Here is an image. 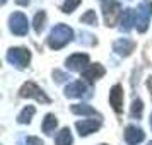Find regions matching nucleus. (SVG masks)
<instances>
[{"mask_svg": "<svg viewBox=\"0 0 152 145\" xmlns=\"http://www.w3.org/2000/svg\"><path fill=\"white\" fill-rule=\"evenodd\" d=\"M72 113H75V114H86V116H89V114H97L96 109L89 106V104H74L72 106Z\"/></svg>", "mask_w": 152, "mask_h": 145, "instance_id": "18", "label": "nucleus"}, {"mask_svg": "<svg viewBox=\"0 0 152 145\" xmlns=\"http://www.w3.org/2000/svg\"><path fill=\"white\" fill-rule=\"evenodd\" d=\"M9 28L10 31L17 36H26L29 31V22L28 17L22 14V12H14V14L9 17Z\"/></svg>", "mask_w": 152, "mask_h": 145, "instance_id": "5", "label": "nucleus"}, {"mask_svg": "<svg viewBox=\"0 0 152 145\" xmlns=\"http://www.w3.org/2000/svg\"><path fill=\"white\" fill-rule=\"evenodd\" d=\"M145 133L142 128H138L135 125H128L125 128V142L128 145H138L140 142H144Z\"/></svg>", "mask_w": 152, "mask_h": 145, "instance_id": "8", "label": "nucleus"}, {"mask_svg": "<svg viewBox=\"0 0 152 145\" xmlns=\"http://www.w3.org/2000/svg\"><path fill=\"white\" fill-rule=\"evenodd\" d=\"M147 145H152V142H151V144H147Z\"/></svg>", "mask_w": 152, "mask_h": 145, "instance_id": "29", "label": "nucleus"}, {"mask_svg": "<svg viewBox=\"0 0 152 145\" xmlns=\"http://www.w3.org/2000/svg\"><path fill=\"white\" fill-rule=\"evenodd\" d=\"M99 126H101L99 119H82V121H77V125H75V128L80 137H87L91 133H94Z\"/></svg>", "mask_w": 152, "mask_h": 145, "instance_id": "12", "label": "nucleus"}, {"mask_svg": "<svg viewBox=\"0 0 152 145\" xmlns=\"http://www.w3.org/2000/svg\"><path fill=\"white\" fill-rule=\"evenodd\" d=\"M21 96L22 97H34L36 101L39 103H45L48 104L50 103V97L45 94V90L41 87H38L34 82H26L24 85L21 87Z\"/></svg>", "mask_w": 152, "mask_h": 145, "instance_id": "6", "label": "nucleus"}, {"mask_svg": "<svg viewBox=\"0 0 152 145\" xmlns=\"http://www.w3.org/2000/svg\"><path fill=\"white\" fill-rule=\"evenodd\" d=\"M5 2H7V0H2V4H5Z\"/></svg>", "mask_w": 152, "mask_h": 145, "instance_id": "28", "label": "nucleus"}, {"mask_svg": "<svg viewBox=\"0 0 152 145\" xmlns=\"http://www.w3.org/2000/svg\"><path fill=\"white\" fill-rule=\"evenodd\" d=\"M152 17V2H142L138 4L135 10V28L138 33H145L149 28V22Z\"/></svg>", "mask_w": 152, "mask_h": 145, "instance_id": "2", "label": "nucleus"}, {"mask_svg": "<svg viewBox=\"0 0 152 145\" xmlns=\"http://www.w3.org/2000/svg\"><path fill=\"white\" fill-rule=\"evenodd\" d=\"M103 145H106V144H103Z\"/></svg>", "mask_w": 152, "mask_h": 145, "instance_id": "30", "label": "nucleus"}, {"mask_svg": "<svg viewBox=\"0 0 152 145\" xmlns=\"http://www.w3.org/2000/svg\"><path fill=\"white\" fill-rule=\"evenodd\" d=\"M101 2V7H103V15L106 26H115L118 15H121V5L118 4L116 0H99Z\"/></svg>", "mask_w": 152, "mask_h": 145, "instance_id": "4", "label": "nucleus"}, {"mask_svg": "<svg viewBox=\"0 0 152 145\" xmlns=\"http://www.w3.org/2000/svg\"><path fill=\"white\" fill-rule=\"evenodd\" d=\"M151 126H152V114H151Z\"/></svg>", "mask_w": 152, "mask_h": 145, "instance_id": "27", "label": "nucleus"}, {"mask_svg": "<svg viewBox=\"0 0 152 145\" xmlns=\"http://www.w3.org/2000/svg\"><path fill=\"white\" fill-rule=\"evenodd\" d=\"M65 96L67 97H82L89 96V87L82 82V80H75V82L69 84L65 87Z\"/></svg>", "mask_w": 152, "mask_h": 145, "instance_id": "10", "label": "nucleus"}, {"mask_svg": "<svg viewBox=\"0 0 152 145\" xmlns=\"http://www.w3.org/2000/svg\"><path fill=\"white\" fill-rule=\"evenodd\" d=\"M147 87H149V90H151V96H152V77L147 80Z\"/></svg>", "mask_w": 152, "mask_h": 145, "instance_id": "26", "label": "nucleus"}, {"mask_svg": "<svg viewBox=\"0 0 152 145\" xmlns=\"http://www.w3.org/2000/svg\"><path fill=\"white\" fill-rule=\"evenodd\" d=\"M74 38V31L67 24H56L48 34V46L53 50H60L65 44H69Z\"/></svg>", "mask_w": 152, "mask_h": 145, "instance_id": "1", "label": "nucleus"}, {"mask_svg": "<svg viewBox=\"0 0 152 145\" xmlns=\"http://www.w3.org/2000/svg\"><path fill=\"white\" fill-rule=\"evenodd\" d=\"M110 104L113 106V109L120 113V111L123 109V87L116 84V85H113L110 90Z\"/></svg>", "mask_w": 152, "mask_h": 145, "instance_id": "11", "label": "nucleus"}, {"mask_svg": "<svg viewBox=\"0 0 152 145\" xmlns=\"http://www.w3.org/2000/svg\"><path fill=\"white\" fill-rule=\"evenodd\" d=\"M53 75H56V77H58V79H56V80H58V82H63V80H65V79H67V75H65V74H60V72H55V74H53Z\"/></svg>", "mask_w": 152, "mask_h": 145, "instance_id": "24", "label": "nucleus"}, {"mask_svg": "<svg viewBox=\"0 0 152 145\" xmlns=\"http://www.w3.org/2000/svg\"><path fill=\"white\" fill-rule=\"evenodd\" d=\"M133 28H135V10L125 9L120 15V29L123 33H130Z\"/></svg>", "mask_w": 152, "mask_h": 145, "instance_id": "13", "label": "nucleus"}, {"mask_svg": "<svg viewBox=\"0 0 152 145\" xmlns=\"http://www.w3.org/2000/svg\"><path fill=\"white\" fill-rule=\"evenodd\" d=\"M31 60V51L28 48H10L7 51V62L12 63L15 68H26Z\"/></svg>", "mask_w": 152, "mask_h": 145, "instance_id": "3", "label": "nucleus"}, {"mask_svg": "<svg viewBox=\"0 0 152 145\" xmlns=\"http://www.w3.org/2000/svg\"><path fill=\"white\" fill-rule=\"evenodd\" d=\"M34 106H26L24 109L19 113V116H17V121L22 125H26V123H31V119H33V116H34Z\"/></svg>", "mask_w": 152, "mask_h": 145, "instance_id": "17", "label": "nucleus"}, {"mask_svg": "<svg viewBox=\"0 0 152 145\" xmlns=\"http://www.w3.org/2000/svg\"><path fill=\"white\" fill-rule=\"evenodd\" d=\"M56 125H58V119H56L55 114H46L45 116V119H43V131L45 133H48V135H51V131H55Z\"/></svg>", "mask_w": 152, "mask_h": 145, "instance_id": "16", "label": "nucleus"}, {"mask_svg": "<svg viewBox=\"0 0 152 145\" xmlns=\"http://www.w3.org/2000/svg\"><path fill=\"white\" fill-rule=\"evenodd\" d=\"M87 65H89V56L86 53H74L65 60V67L69 70H74V72H77V70L84 72Z\"/></svg>", "mask_w": 152, "mask_h": 145, "instance_id": "7", "label": "nucleus"}, {"mask_svg": "<svg viewBox=\"0 0 152 145\" xmlns=\"http://www.w3.org/2000/svg\"><path fill=\"white\" fill-rule=\"evenodd\" d=\"M34 31L38 34H41V31L45 29V24H46V12L45 10H39L38 14L34 15Z\"/></svg>", "mask_w": 152, "mask_h": 145, "instance_id": "19", "label": "nucleus"}, {"mask_svg": "<svg viewBox=\"0 0 152 145\" xmlns=\"http://www.w3.org/2000/svg\"><path fill=\"white\" fill-rule=\"evenodd\" d=\"M80 22H84V24H89V26H96V24H97L96 12H94V10H87V12L80 17Z\"/></svg>", "mask_w": 152, "mask_h": 145, "instance_id": "21", "label": "nucleus"}, {"mask_svg": "<svg viewBox=\"0 0 152 145\" xmlns=\"http://www.w3.org/2000/svg\"><path fill=\"white\" fill-rule=\"evenodd\" d=\"M15 2H17L19 5H28V4L31 2V0H15Z\"/></svg>", "mask_w": 152, "mask_h": 145, "instance_id": "25", "label": "nucleus"}, {"mask_svg": "<svg viewBox=\"0 0 152 145\" xmlns=\"http://www.w3.org/2000/svg\"><path fill=\"white\" fill-rule=\"evenodd\" d=\"M26 144L28 145H45L43 144V140L41 138H38V137H28L26 138Z\"/></svg>", "mask_w": 152, "mask_h": 145, "instance_id": "23", "label": "nucleus"}, {"mask_svg": "<svg viewBox=\"0 0 152 145\" xmlns=\"http://www.w3.org/2000/svg\"><path fill=\"white\" fill-rule=\"evenodd\" d=\"M72 142H74V138H72V133H70L69 128H62L56 133L55 145H72Z\"/></svg>", "mask_w": 152, "mask_h": 145, "instance_id": "15", "label": "nucleus"}, {"mask_svg": "<svg viewBox=\"0 0 152 145\" xmlns=\"http://www.w3.org/2000/svg\"><path fill=\"white\" fill-rule=\"evenodd\" d=\"M103 75H104V68H103V65H99V63H91L82 72V77L87 79L89 82H94L97 79H101Z\"/></svg>", "mask_w": 152, "mask_h": 145, "instance_id": "14", "label": "nucleus"}, {"mask_svg": "<svg viewBox=\"0 0 152 145\" xmlns=\"http://www.w3.org/2000/svg\"><path fill=\"white\" fill-rule=\"evenodd\" d=\"M142 111H144V104H142V101L140 99H135L133 103H132V111H130V114L132 118H140L142 116Z\"/></svg>", "mask_w": 152, "mask_h": 145, "instance_id": "20", "label": "nucleus"}, {"mask_svg": "<svg viewBox=\"0 0 152 145\" xmlns=\"http://www.w3.org/2000/svg\"><path fill=\"white\" fill-rule=\"evenodd\" d=\"M135 50V41H132L128 38H120L113 43V51L120 56H128Z\"/></svg>", "mask_w": 152, "mask_h": 145, "instance_id": "9", "label": "nucleus"}, {"mask_svg": "<svg viewBox=\"0 0 152 145\" xmlns=\"http://www.w3.org/2000/svg\"><path fill=\"white\" fill-rule=\"evenodd\" d=\"M79 5H80V0H65V4L62 5V10L65 14H70V12H74Z\"/></svg>", "mask_w": 152, "mask_h": 145, "instance_id": "22", "label": "nucleus"}]
</instances>
